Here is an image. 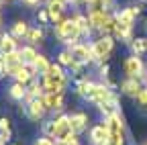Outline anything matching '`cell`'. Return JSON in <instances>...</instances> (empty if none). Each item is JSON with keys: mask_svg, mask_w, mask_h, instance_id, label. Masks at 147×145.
Listing matches in <instances>:
<instances>
[{"mask_svg": "<svg viewBox=\"0 0 147 145\" xmlns=\"http://www.w3.org/2000/svg\"><path fill=\"white\" fill-rule=\"evenodd\" d=\"M43 94H45L43 84L37 82V80H33L31 84H27V96H25V102H29V100H33V98H39V96H43Z\"/></svg>", "mask_w": 147, "mask_h": 145, "instance_id": "19", "label": "cell"}, {"mask_svg": "<svg viewBox=\"0 0 147 145\" xmlns=\"http://www.w3.org/2000/svg\"><path fill=\"white\" fill-rule=\"evenodd\" d=\"M4 2H14V0H4Z\"/></svg>", "mask_w": 147, "mask_h": 145, "instance_id": "41", "label": "cell"}, {"mask_svg": "<svg viewBox=\"0 0 147 145\" xmlns=\"http://www.w3.org/2000/svg\"><path fill=\"white\" fill-rule=\"evenodd\" d=\"M45 113H47V106H45V102H43V96L25 102V117H27L29 121L39 123V121L45 119Z\"/></svg>", "mask_w": 147, "mask_h": 145, "instance_id": "5", "label": "cell"}, {"mask_svg": "<svg viewBox=\"0 0 147 145\" xmlns=\"http://www.w3.org/2000/svg\"><path fill=\"white\" fill-rule=\"evenodd\" d=\"M10 51H18V43H16V37L10 33H2L0 35V53H10Z\"/></svg>", "mask_w": 147, "mask_h": 145, "instance_id": "16", "label": "cell"}, {"mask_svg": "<svg viewBox=\"0 0 147 145\" xmlns=\"http://www.w3.org/2000/svg\"><path fill=\"white\" fill-rule=\"evenodd\" d=\"M74 21H76V25H78V29H80V33L82 35H90L92 31V23H90V19H88V14H82V12H76L71 16Z\"/></svg>", "mask_w": 147, "mask_h": 145, "instance_id": "18", "label": "cell"}, {"mask_svg": "<svg viewBox=\"0 0 147 145\" xmlns=\"http://www.w3.org/2000/svg\"><path fill=\"white\" fill-rule=\"evenodd\" d=\"M18 51H21V57H23L25 63H33L35 57L39 55V53H37V49H35V45H25V47H21Z\"/></svg>", "mask_w": 147, "mask_h": 145, "instance_id": "24", "label": "cell"}, {"mask_svg": "<svg viewBox=\"0 0 147 145\" xmlns=\"http://www.w3.org/2000/svg\"><path fill=\"white\" fill-rule=\"evenodd\" d=\"M23 2H25L27 6H31V8H33V6H39V4H41V0H23Z\"/></svg>", "mask_w": 147, "mask_h": 145, "instance_id": "37", "label": "cell"}, {"mask_svg": "<svg viewBox=\"0 0 147 145\" xmlns=\"http://www.w3.org/2000/svg\"><path fill=\"white\" fill-rule=\"evenodd\" d=\"M8 96L16 102H25V96H27V84H21V82H12L10 88H8Z\"/></svg>", "mask_w": 147, "mask_h": 145, "instance_id": "17", "label": "cell"}, {"mask_svg": "<svg viewBox=\"0 0 147 145\" xmlns=\"http://www.w3.org/2000/svg\"><path fill=\"white\" fill-rule=\"evenodd\" d=\"M0 25H2V16H0Z\"/></svg>", "mask_w": 147, "mask_h": 145, "instance_id": "42", "label": "cell"}, {"mask_svg": "<svg viewBox=\"0 0 147 145\" xmlns=\"http://www.w3.org/2000/svg\"><path fill=\"white\" fill-rule=\"evenodd\" d=\"M4 76H6V67H4L2 59H0V78H4Z\"/></svg>", "mask_w": 147, "mask_h": 145, "instance_id": "38", "label": "cell"}, {"mask_svg": "<svg viewBox=\"0 0 147 145\" xmlns=\"http://www.w3.org/2000/svg\"><path fill=\"white\" fill-rule=\"evenodd\" d=\"M113 90H110L106 84H96V82H90V86H88V92H86V96H84V100H88V102H92L94 106H98V104H102V102H108L110 98H113Z\"/></svg>", "mask_w": 147, "mask_h": 145, "instance_id": "4", "label": "cell"}, {"mask_svg": "<svg viewBox=\"0 0 147 145\" xmlns=\"http://www.w3.org/2000/svg\"><path fill=\"white\" fill-rule=\"evenodd\" d=\"M65 4H78V0H63Z\"/></svg>", "mask_w": 147, "mask_h": 145, "instance_id": "39", "label": "cell"}, {"mask_svg": "<svg viewBox=\"0 0 147 145\" xmlns=\"http://www.w3.org/2000/svg\"><path fill=\"white\" fill-rule=\"evenodd\" d=\"M141 88H143V86H141L139 78H127V80L121 82V92L127 94V96H131V98H135V96L139 94Z\"/></svg>", "mask_w": 147, "mask_h": 145, "instance_id": "14", "label": "cell"}, {"mask_svg": "<svg viewBox=\"0 0 147 145\" xmlns=\"http://www.w3.org/2000/svg\"><path fill=\"white\" fill-rule=\"evenodd\" d=\"M43 102L47 106V111L59 113L63 108V92H45L43 94Z\"/></svg>", "mask_w": 147, "mask_h": 145, "instance_id": "11", "label": "cell"}, {"mask_svg": "<svg viewBox=\"0 0 147 145\" xmlns=\"http://www.w3.org/2000/svg\"><path fill=\"white\" fill-rule=\"evenodd\" d=\"M0 59H2L4 67H6V76H14L18 67H21L25 61L21 57V51H10V53H0Z\"/></svg>", "mask_w": 147, "mask_h": 145, "instance_id": "7", "label": "cell"}, {"mask_svg": "<svg viewBox=\"0 0 147 145\" xmlns=\"http://www.w3.org/2000/svg\"><path fill=\"white\" fill-rule=\"evenodd\" d=\"M55 125H57V133H55V141H59V139H63L67 133H71L69 115H57V117H55Z\"/></svg>", "mask_w": 147, "mask_h": 145, "instance_id": "15", "label": "cell"}, {"mask_svg": "<svg viewBox=\"0 0 147 145\" xmlns=\"http://www.w3.org/2000/svg\"><path fill=\"white\" fill-rule=\"evenodd\" d=\"M65 6H67V4L63 2V0H47V12H49L51 23L57 25L59 21H63V19H65V16H63Z\"/></svg>", "mask_w": 147, "mask_h": 145, "instance_id": "9", "label": "cell"}, {"mask_svg": "<svg viewBox=\"0 0 147 145\" xmlns=\"http://www.w3.org/2000/svg\"><path fill=\"white\" fill-rule=\"evenodd\" d=\"M43 39H45V31H43L41 27L29 29V33H27V41H29L31 45H39V43H43Z\"/></svg>", "mask_w": 147, "mask_h": 145, "instance_id": "21", "label": "cell"}, {"mask_svg": "<svg viewBox=\"0 0 147 145\" xmlns=\"http://www.w3.org/2000/svg\"><path fill=\"white\" fill-rule=\"evenodd\" d=\"M37 19H39L43 25H47V23H51V19H49V12H47V8H43V10H39V14H37Z\"/></svg>", "mask_w": 147, "mask_h": 145, "instance_id": "32", "label": "cell"}, {"mask_svg": "<svg viewBox=\"0 0 147 145\" xmlns=\"http://www.w3.org/2000/svg\"><path fill=\"white\" fill-rule=\"evenodd\" d=\"M41 84L45 88V92H63L65 84H67V76H65V69L61 63H51L49 71L45 76H41Z\"/></svg>", "mask_w": 147, "mask_h": 145, "instance_id": "1", "label": "cell"}, {"mask_svg": "<svg viewBox=\"0 0 147 145\" xmlns=\"http://www.w3.org/2000/svg\"><path fill=\"white\" fill-rule=\"evenodd\" d=\"M67 49L71 51V57L76 59L78 63H82V65H88L90 61H94L92 45H88V43H76V45H71V47H67Z\"/></svg>", "mask_w": 147, "mask_h": 145, "instance_id": "6", "label": "cell"}, {"mask_svg": "<svg viewBox=\"0 0 147 145\" xmlns=\"http://www.w3.org/2000/svg\"><path fill=\"white\" fill-rule=\"evenodd\" d=\"M129 10H131V12H133V16L137 19V16L141 14V4H133V6H129Z\"/></svg>", "mask_w": 147, "mask_h": 145, "instance_id": "36", "label": "cell"}, {"mask_svg": "<svg viewBox=\"0 0 147 145\" xmlns=\"http://www.w3.org/2000/svg\"><path fill=\"white\" fill-rule=\"evenodd\" d=\"M55 133H57V125H55V119H49L43 123V135L55 139Z\"/></svg>", "mask_w": 147, "mask_h": 145, "instance_id": "27", "label": "cell"}, {"mask_svg": "<svg viewBox=\"0 0 147 145\" xmlns=\"http://www.w3.org/2000/svg\"><path fill=\"white\" fill-rule=\"evenodd\" d=\"M115 19H117L119 25H123V27H127V29H133V25H135V16H133V12L129 10V8L119 10V12L115 14Z\"/></svg>", "mask_w": 147, "mask_h": 145, "instance_id": "20", "label": "cell"}, {"mask_svg": "<svg viewBox=\"0 0 147 145\" xmlns=\"http://www.w3.org/2000/svg\"><path fill=\"white\" fill-rule=\"evenodd\" d=\"M143 2H147V0H143Z\"/></svg>", "mask_w": 147, "mask_h": 145, "instance_id": "44", "label": "cell"}, {"mask_svg": "<svg viewBox=\"0 0 147 145\" xmlns=\"http://www.w3.org/2000/svg\"><path fill=\"white\" fill-rule=\"evenodd\" d=\"M90 45H92V53H94V61L104 63L110 55V51H113V47H115V37L113 35H100Z\"/></svg>", "mask_w": 147, "mask_h": 145, "instance_id": "3", "label": "cell"}, {"mask_svg": "<svg viewBox=\"0 0 147 145\" xmlns=\"http://www.w3.org/2000/svg\"><path fill=\"white\" fill-rule=\"evenodd\" d=\"M6 129H10V119L2 117L0 119V131H6Z\"/></svg>", "mask_w": 147, "mask_h": 145, "instance_id": "35", "label": "cell"}, {"mask_svg": "<svg viewBox=\"0 0 147 145\" xmlns=\"http://www.w3.org/2000/svg\"><path fill=\"white\" fill-rule=\"evenodd\" d=\"M57 63H61L63 67H69L74 63V57H71V51L69 49H61L57 53Z\"/></svg>", "mask_w": 147, "mask_h": 145, "instance_id": "26", "label": "cell"}, {"mask_svg": "<svg viewBox=\"0 0 147 145\" xmlns=\"http://www.w3.org/2000/svg\"><path fill=\"white\" fill-rule=\"evenodd\" d=\"M125 74H127V78H139V80L143 78L145 65H143L139 55H131L125 59Z\"/></svg>", "mask_w": 147, "mask_h": 145, "instance_id": "8", "label": "cell"}, {"mask_svg": "<svg viewBox=\"0 0 147 145\" xmlns=\"http://www.w3.org/2000/svg\"><path fill=\"white\" fill-rule=\"evenodd\" d=\"M53 35H55V37H57L61 43H65L67 47L80 43V37H82V33H80L76 21H74V19H67V16H65L63 21H59L57 25H55Z\"/></svg>", "mask_w": 147, "mask_h": 145, "instance_id": "2", "label": "cell"}, {"mask_svg": "<svg viewBox=\"0 0 147 145\" xmlns=\"http://www.w3.org/2000/svg\"><path fill=\"white\" fill-rule=\"evenodd\" d=\"M108 71H110L108 63H102V65H100V69H98V74H100V76H102V78L106 80V78H108Z\"/></svg>", "mask_w": 147, "mask_h": 145, "instance_id": "34", "label": "cell"}, {"mask_svg": "<svg viewBox=\"0 0 147 145\" xmlns=\"http://www.w3.org/2000/svg\"><path fill=\"white\" fill-rule=\"evenodd\" d=\"M88 86H90V80H76V94L78 96H86V92H88Z\"/></svg>", "mask_w": 147, "mask_h": 145, "instance_id": "29", "label": "cell"}, {"mask_svg": "<svg viewBox=\"0 0 147 145\" xmlns=\"http://www.w3.org/2000/svg\"><path fill=\"white\" fill-rule=\"evenodd\" d=\"M0 2H4V0H0Z\"/></svg>", "mask_w": 147, "mask_h": 145, "instance_id": "43", "label": "cell"}, {"mask_svg": "<svg viewBox=\"0 0 147 145\" xmlns=\"http://www.w3.org/2000/svg\"><path fill=\"white\" fill-rule=\"evenodd\" d=\"M12 145H16V143H12Z\"/></svg>", "mask_w": 147, "mask_h": 145, "instance_id": "45", "label": "cell"}, {"mask_svg": "<svg viewBox=\"0 0 147 145\" xmlns=\"http://www.w3.org/2000/svg\"><path fill=\"white\" fill-rule=\"evenodd\" d=\"M33 65H35V69H37V74L39 76H45L47 71H49V67H51V63H49V59L45 57V55H37L35 57V61H33Z\"/></svg>", "mask_w": 147, "mask_h": 145, "instance_id": "22", "label": "cell"}, {"mask_svg": "<svg viewBox=\"0 0 147 145\" xmlns=\"http://www.w3.org/2000/svg\"><path fill=\"white\" fill-rule=\"evenodd\" d=\"M78 2H84V4H88V2H90V0H78Z\"/></svg>", "mask_w": 147, "mask_h": 145, "instance_id": "40", "label": "cell"}, {"mask_svg": "<svg viewBox=\"0 0 147 145\" xmlns=\"http://www.w3.org/2000/svg\"><path fill=\"white\" fill-rule=\"evenodd\" d=\"M16 39H23V37H27V33H29V25H27V21H16L14 25H12V31H10Z\"/></svg>", "mask_w": 147, "mask_h": 145, "instance_id": "25", "label": "cell"}, {"mask_svg": "<svg viewBox=\"0 0 147 145\" xmlns=\"http://www.w3.org/2000/svg\"><path fill=\"white\" fill-rule=\"evenodd\" d=\"M35 145H57V141H53L51 137H47V135H43V137H39L35 141Z\"/></svg>", "mask_w": 147, "mask_h": 145, "instance_id": "31", "label": "cell"}, {"mask_svg": "<svg viewBox=\"0 0 147 145\" xmlns=\"http://www.w3.org/2000/svg\"><path fill=\"white\" fill-rule=\"evenodd\" d=\"M10 129H6V131H0V143H2V145H6L8 141H10Z\"/></svg>", "mask_w": 147, "mask_h": 145, "instance_id": "33", "label": "cell"}, {"mask_svg": "<svg viewBox=\"0 0 147 145\" xmlns=\"http://www.w3.org/2000/svg\"><path fill=\"white\" fill-rule=\"evenodd\" d=\"M69 125H71V131L74 133H84L88 129V115L86 113H74L69 115Z\"/></svg>", "mask_w": 147, "mask_h": 145, "instance_id": "13", "label": "cell"}, {"mask_svg": "<svg viewBox=\"0 0 147 145\" xmlns=\"http://www.w3.org/2000/svg\"><path fill=\"white\" fill-rule=\"evenodd\" d=\"M57 145H80V137H78V133H67L63 139H59L57 141Z\"/></svg>", "mask_w": 147, "mask_h": 145, "instance_id": "28", "label": "cell"}, {"mask_svg": "<svg viewBox=\"0 0 147 145\" xmlns=\"http://www.w3.org/2000/svg\"><path fill=\"white\" fill-rule=\"evenodd\" d=\"M135 102H137L139 108H145V111H147V88H141L139 90V94L135 96Z\"/></svg>", "mask_w": 147, "mask_h": 145, "instance_id": "30", "label": "cell"}, {"mask_svg": "<svg viewBox=\"0 0 147 145\" xmlns=\"http://www.w3.org/2000/svg\"><path fill=\"white\" fill-rule=\"evenodd\" d=\"M104 123L108 127V133H125V121H123V115L119 111L104 117Z\"/></svg>", "mask_w": 147, "mask_h": 145, "instance_id": "12", "label": "cell"}, {"mask_svg": "<svg viewBox=\"0 0 147 145\" xmlns=\"http://www.w3.org/2000/svg\"><path fill=\"white\" fill-rule=\"evenodd\" d=\"M131 49H133V55H143V53H147V39L145 37H137L131 41Z\"/></svg>", "mask_w": 147, "mask_h": 145, "instance_id": "23", "label": "cell"}, {"mask_svg": "<svg viewBox=\"0 0 147 145\" xmlns=\"http://www.w3.org/2000/svg\"><path fill=\"white\" fill-rule=\"evenodd\" d=\"M90 143L92 145H104L106 143V139H108V127H106V123L102 121V123H98V125H94L90 129Z\"/></svg>", "mask_w": 147, "mask_h": 145, "instance_id": "10", "label": "cell"}]
</instances>
